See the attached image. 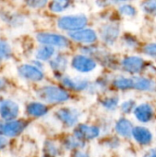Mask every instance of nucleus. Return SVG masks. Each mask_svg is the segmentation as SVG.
<instances>
[{
  "label": "nucleus",
  "instance_id": "nucleus-11",
  "mask_svg": "<svg viewBox=\"0 0 156 157\" xmlns=\"http://www.w3.org/2000/svg\"><path fill=\"white\" fill-rule=\"evenodd\" d=\"M69 36L75 41L82 43H93L97 40V33L91 29H83L81 30L70 32Z\"/></svg>",
  "mask_w": 156,
  "mask_h": 157
},
{
  "label": "nucleus",
  "instance_id": "nucleus-16",
  "mask_svg": "<svg viewBox=\"0 0 156 157\" xmlns=\"http://www.w3.org/2000/svg\"><path fill=\"white\" fill-rule=\"evenodd\" d=\"M132 81H133V88L138 89V90L153 91L156 88L155 82L145 77L134 76L132 77Z\"/></svg>",
  "mask_w": 156,
  "mask_h": 157
},
{
  "label": "nucleus",
  "instance_id": "nucleus-2",
  "mask_svg": "<svg viewBox=\"0 0 156 157\" xmlns=\"http://www.w3.org/2000/svg\"><path fill=\"white\" fill-rule=\"evenodd\" d=\"M87 24V17L83 14L62 17L58 20V27L63 30L77 31L83 29Z\"/></svg>",
  "mask_w": 156,
  "mask_h": 157
},
{
  "label": "nucleus",
  "instance_id": "nucleus-14",
  "mask_svg": "<svg viewBox=\"0 0 156 157\" xmlns=\"http://www.w3.org/2000/svg\"><path fill=\"white\" fill-rule=\"evenodd\" d=\"M134 115L136 119L141 122H148L152 120L154 115V109L152 106L148 103H143L139 105L134 109Z\"/></svg>",
  "mask_w": 156,
  "mask_h": 157
},
{
  "label": "nucleus",
  "instance_id": "nucleus-28",
  "mask_svg": "<svg viewBox=\"0 0 156 157\" xmlns=\"http://www.w3.org/2000/svg\"><path fill=\"white\" fill-rule=\"evenodd\" d=\"M135 107V102L133 100H127V101H124L121 106H120V109L122 110L123 113H131L132 110H134Z\"/></svg>",
  "mask_w": 156,
  "mask_h": 157
},
{
  "label": "nucleus",
  "instance_id": "nucleus-19",
  "mask_svg": "<svg viewBox=\"0 0 156 157\" xmlns=\"http://www.w3.org/2000/svg\"><path fill=\"white\" fill-rule=\"evenodd\" d=\"M113 85L116 88L125 90L133 88V81L132 78H128L124 76H118L113 80Z\"/></svg>",
  "mask_w": 156,
  "mask_h": 157
},
{
  "label": "nucleus",
  "instance_id": "nucleus-4",
  "mask_svg": "<svg viewBox=\"0 0 156 157\" xmlns=\"http://www.w3.org/2000/svg\"><path fill=\"white\" fill-rule=\"evenodd\" d=\"M99 133L100 131L97 126H89L86 124H80L74 131V136L81 142L93 140L97 138Z\"/></svg>",
  "mask_w": 156,
  "mask_h": 157
},
{
  "label": "nucleus",
  "instance_id": "nucleus-7",
  "mask_svg": "<svg viewBox=\"0 0 156 157\" xmlns=\"http://www.w3.org/2000/svg\"><path fill=\"white\" fill-rule=\"evenodd\" d=\"M18 106L11 100L0 99V116L6 121H12L18 115Z\"/></svg>",
  "mask_w": 156,
  "mask_h": 157
},
{
  "label": "nucleus",
  "instance_id": "nucleus-31",
  "mask_svg": "<svg viewBox=\"0 0 156 157\" xmlns=\"http://www.w3.org/2000/svg\"><path fill=\"white\" fill-rule=\"evenodd\" d=\"M27 4L31 7H41L46 4V1H29Z\"/></svg>",
  "mask_w": 156,
  "mask_h": 157
},
{
  "label": "nucleus",
  "instance_id": "nucleus-20",
  "mask_svg": "<svg viewBox=\"0 0 156 157\" xmlns=\"http://www.w3.org/2000/svg\"><path fill=\"white\" fill-rule=\"evenodd\" d=\"M54 54V49L53 47L48 46V45H43L40 46L36 52V58L38 60L41 61H46L51 58V56Z\"/></svg>",
  "mask_w": 156,
  "mask_h": 157
},
{
  "label": "nucleus",
  "instance_id": "nucleus-12",
  "mask_svg": "<svg viewBox=\"0 0 156 157\" xmlns=\"http://www.w3.org/2000/svg\"><path fill=\"white\" fill-rule=\"evenodd\" d=\"M120 34V27L117 24H108L100 29L102 40L107 43H113Z\"/></svg>",
  "mask_w": 156,
  "mask_h": 157
},
{
  "label": "nucleus",
  "instance_id": "nucleus-24",
  "mask_svg": "<svg viewBox=\"0 0 156 157\" xmlns=\"http://www.w3.org/2000/svg\"><path fill=\"white\" fill-rule=\"evenodd\" d=\"M83 142H81L80 140H78L77 138H75L74 136H70L68 137L65 142H64V145L67 149H71V150H74V149H77L79 147H82L83 146Z\"/></svg>",
  "mask_w": 156,
  "mask_h": 157
},
{
  "label": "nucleus",
  "instance_id": "nucleus-30",
  "mask_svg": "<svg viewBox=\"0 0 156 157\" xmlns=\"http://www.w3.org/2000/svg\"><path fill=\"white\" fill-rule=\"evenodd\" d=\"M143 52L145 54L156 58V43H150L145 45V47L143 48Z\"/></svg>",
  "mask_w": 156,
  "mask_h": 157
},
{
  "label": "nucleus",
  "instance_id": "nucleus-35",
  "mask_svg": "<svg viewBox=\"0 0 156 157\" xmlns=\"http://www.w3.org/2000/svg\"><path fill=\"white\" fill-rule=\"evenodd\" d=\"M5 86H6V82H5V80L2 79V78H0V90L3 89Z\"/></svg>",
  "mask_w": 156,
  "mask_h": 157
},
{
  "label": "nucleus",
  "instance_id": "nucleus-32",
  "mask_svg": "<svg viewBox=\"0 0 156 157\" xmlns=\"http://www.w3.org/2000/svg\"><path fill=\"white\" fill-rule=\"evenodd\" d=\"M6 144H7V141H6V139L4 136L0 135V150H2L3 148H5Z\"/></svg>",
  "mask_w": 156,
  "mask_h": 157
},
{
  "label": "nucleus",
  "instance_id": "nucleus-17",
  "mask_svg": "<svg viewBox=\"0 0 156 157\" xmlns=\"http://www.w3.org/2000/svg\"><path fill=\"white\" fill-rule=\"evenodd\" d=\"M115 130L117 132L118 134L123 136V137H129L131 135H132V124L131 122L127 120V119H120L115 126Z\"/></svg>",
  "mask_w": 156,
  "mask_h": 157
},
{
  "label": "nucleus",
  "instance_id": "nucleus-36",
  "mask_svg": "<svg viewBox=\"0 0 156 157\" xmlns=\"http://www.w3.org/2000/svg\"><path fill=\"white\" fill-rule=\"evenodd\" d=\"M43 157H51V156H48V155H45V156H43Z\"/></svg>",
  "mask_w": 156,
  "mask_h": 157
},
{
  "label": "nucleus",
  "instance_id": "nucleus-21",
  "mask_svg": "<svg viewBox=\"0 0 156 157\" xmlns=\"http://www.w3.org/2000/svg\"><path fill=\"white\" fill-rule=\"evenodd\" d=\"M50 64L53 70L62 72L67 66V59L63 55H57L50 62Z\"/></svg>",
  "mask_w": 156,
  "mask_h": 157
},
{
  "label": "nucleus",
  "instance_id": "nucleus-9",
  "mask_svg": "<svg viewBox=\"0 0 156 157\" xmlns=\"http://www.w3.org/2000/svg\"><path fill=\"white\" fill-rule=\"evenodd\" d=\"M18 74L25 79L38 82L43 78V73L37 67L30 64H23L18 68Z\"/></svg>",
  "mask_w": 156,
  "mask_h": 157
},
{
  "label": "nucleus",
  "instance_id": "nucleus-3",
  "mask_svg": "<svg viewBox=\"0 0 156 157\" xmlns=\"http://www.w3.org/2000/svg\"><path fill=\"white\" fill-rule=\"evenodd\" d=\"M37 40L44 44L51 47H58V48H66L69 45V40L63 35L55 34V33H47L41 32L37 34Z\"/></svg>",
  "mask_w": 156,
  "mask_h": 157
},
{
  "label": "nucleus",
  "instance_id": "nucleus-22",
  "mask_svg": "<svg viewBox=\"0 0 156 157\" xmlns=\"http://www.w3.org/2000/svg\"><path fill=\"white\" fill-rule=\"evenodd\" d=\"M12 54L10 46L4 40H0V62L8 59Z\"/></svg>",
  "mask_w": 156,
  "mask_h": 157
},
{
  "label": "nucleus",
  "instance_id": "nucleus-25",
  "mask_svg": "<svg viewBox=\"0 0 156 157\" xmlns=\"http://www.w3.org/2000/svg\"><path fill=\"white\" fill-rule=\"evenodd\" d=\"M120 12L126 17H133L136 15V9L134 8V6L127 4L120 6Z\"/></svg>",
  "mask_w": 156,
  "mask_h": 157
},
{
  "label": "nucleus",
  "instance_id": "nucleus-6",
  "mask_svg": "<svg viewBox=\"0 0 156 157\" xmlns=\"http://www.w3.org/2000/svg\"><path fill=\"white\" fill-rule=\"evenodd\" d=\"M72 66L74 69L81 73H89L97 67L96 62L86 55H76L72 60Z\"/></svg>",
  "mask_w": 156,
  "mask_h": 157
},
{
  "label": "nucleus",
  "instance_id": "nucleus-26",
  "mask_svg": "<svg viewBox=\"0 0 156 157\" xmlns=\"http://www.w3.org/2000/svg\"><path fill=\"white\" fill-rule=\"evenodd\" d=\"M143 8L144 9L145 12L149 14L156 15V0L144 2L143 5Z\"/></svg>",
  "mask_w": 156,
  "mask_h": 157
},
{
  "label": "nucleus",
  "instance_id": "nucleus-29",
  "mask_svg": "<svg viewBox=\"0 0 156 157\" xmlns=\"http://www.w3.org/2000/svg\"><path fill=\"white\" fill-rule=\"evenodd\" d=\"M45 151H46V155L51 157L55 156L58 154V149L57 147L51 142H47L45 144Z\"/></svg>",
  "mask_w": 156,
  "mask_h": 157
},
{
  "label": "nucleus",
  "instance_id": "nucleus-13",
  "mask_svg": "<svg viewBox=\"0 0 156 157\" xmlns=\"http://www.w3.org/2000/svg\"><path fill=\"white\" fill-rule=\"evenodd\" d=\"M63 85L70 89L73 90H84L88 87L89 83L86 79L81 78V77H70V76H64L62 78Z\"/></svg>",
  "mask_w": 156,
  "mask_h": 157
},
{
  "label": "nucleus",
  "instance_id": "nucleus-8",
  "mask_svg": "<svg viewBox=\"0 0 156 157\" xmlns=\"http://www.w3.org/2000/svg\"><path fill=\"white\" fill-rule=\"evenodd\" d=\"M56 117L67 127L75 125L79 119V112L72 108H63L56 112Z\"/></svg>",
  "mask_w": 156,
  "mask_h": 157
},
{
  "label": "nucleus",
  "instance_id": "nucleus-27",
  "mask_svg": "<svg viewBox=\"0 0 156 157\" xmlns=\"http://www.w3.org/2000/svg\"><path fill=\"white\" fill-rule=\"evenodd\" d=\"M119 103L118 98H108L103 101V106L108 109H114L117 108Z\"/></svg>",
  "mask_w": 156,
  "mask_h": 157
},
{
  "label": "nucleus",
  "instance_id": "nucleus-10",
  "mask_svg": "<svg viewBox=\"0 0 156 157\" xmlns=\"http://www.w3.org/2000/svg\"><path fill=\"white\" fill-rule=\"evenodd\" d=\"M144 66V61L138 56H129L122 61V68L130 74H137Z\"/></svg>",
  "mask_w": 156,
  "mask_h": 157
},
{
  "label": "nucleus",
  "instance_id": "nucleus-5",
  "mask_svg": "<svg viewBox=\"0 0 156 157\" xmlns=\"http://www.w3.org/2000/svg\"><path fill=\"white\" fill-rule=\"evenodd\" d=\"M26 123L22 121H12L6 122L0 121V134L7 137H14L22 132Z\"/></svg>",
  "mask_w": 156,
  "mask_h": 157
},
{
  "label": "nucleus",
  "instance_id": "nucleus-1",
  "mask_svg": "<svg viewBox=\"0 0 156 157\" xmlns=\"http://www.w3.org/2000/svg\"><path fill=\"white\" fill-rule=\"evenodd\" d=\"M37 96L41 100L51 104L64 102L69 98V94L65 90L54 86L41 87L37 91Z\"/></svg>",
  "mask_w": 156,
  "mask_h": 157
},
{
  "label": "nucleus",
  "instance_id": "nucleus-18",
  "mask_svg": "<svg viewBox=\"0 0 156 157\" xmlns=\"http://www.w3.org/2000/svg\"><path fill=\"white\" fill-rule=\"evenodd\" d=\"M27 111L30 116L33 117H41L45 115L48 111L47 107L44 104L39 103V102H32L28 105Z\"/></svg>",
  "mask_w": 156,
  "mask_h": 157
},
{
  "label": "nucleus",
  "instance_id": "nucleus-15",
  "mask_svg": "<svg viewBox=\"0 0 156 157\" xmlns=\"http://www.w3.org/2000/svg\"><path fill=\"white\" fill-rule=\"evenodd\" d=\"M132 136L134 140L140 144L146 145L149 144L153 140V135L151 132L144 127H134L132 130Z\"/></svg>",
  "mask_w": 156,
  "mask_h": 157
},
{
  "label": "nucleus",
  "instance_id": "nucleus-33",
  "mask_svg": "<svg viewBox=\"0 0 156 157\" xmlns=\"http://www.w3.org/2000/svg\"><path fill=\"white\" fill-rule=\"evenodd\" d=\"M144 157H156V148H154V149L149 150V151L145 154Z\"/></svg>",
  "mask_w": 156,
  "mask_h": 157
},
{
  "label": "nucleus",
  "instance_id": "nucleus-23",
  "mask_svg": "<svg viewBox=\"0 0 156 157\" xmlns=\"http://www.w3.org/2000/svg\"><path fill=\"white\" fill-rule=\"evenodd\" d=\"M69 5L68 1H53L50 4V9L53 12H62L68 8Z\"/></svg>",
  "mask_w": 156,
  "mask_h": 157
},
{
  "label": "nucleus",
  "instance_id": "nucleus-34",
  "mask_svg": "<svg viewBox=\"0 0 156 157\" xmlns=\"http://www.w3.org/2000/svg\"><path fill=\"white\" fill-rule=\"evenodd\" d=\"M72 157H88V155L82 151H76V152H74V154L73 155Z\"/></svg>",
  "mask_w": 156,
  "mask_h": 157
}]
</instances>
